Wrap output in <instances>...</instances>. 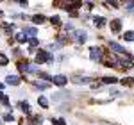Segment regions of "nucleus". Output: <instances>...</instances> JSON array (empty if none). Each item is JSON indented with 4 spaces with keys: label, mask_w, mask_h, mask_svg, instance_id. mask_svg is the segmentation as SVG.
<instances>
[{
    "label": "nucleus",
    "mask_w": 134,
    "mask_h": 125,
    "mask_svg": "<svg viewBox=\"0 0 134 125\" xmlns=\"http://www.w3.org/2000/svg\"><path fill=\"white\" fill-rule=\"evenodd\" d=\"M52 62L54 61V57H52V54H48V52H43V50H40V52L36 54V62L38 64H41V62Z\"/></svg>",
    "instance_id": "1"
},
{
    "label": "nucleus",
    "mask_w": 134,
    "mask_h": 125,
    "mask_svg": "<svg viewBox=\"0 0 134 125\" xmlns=\"http://www.w3.org/2000/svg\"><path fill=\"white\" fill-rule=\"evenodd\" d=\"M90 57H91L93 61H100L102 59V50L97 48V47H93L91 50H90Z\"/></svg>",
    "instance_id": "2"
},
{
    "label": "nucleus",
    "mask_w": 134,
    "mask_h": 125,
    "mask_svg": "<svg viewBox=\"0 0 134 125\" xmlns=\"http://www.w3.org/2000/svg\"><path fill=\"white\" fill-rule=\"evenodd\" d=\"M109 48H111V50H113V52H116V54H120V55H124L125 52H127V50H125L124 47H122V45H118V43H109Z\"/></svg>",
    "instance_id": "3"
},
{
    "label": "nucleus",
    "mask_w": 134,
    "mask_h": 125,
    "mask_svg": "<svg viewBox=\"0 0 134 125\" xmlns=\"http://www.w3.org/2000/svg\"><path fill=\"white\" fill-rule=\"evenodd\" d=\"M66 81H68V79H66L64 75H54V79H52V82L55 84V86H64Z\"/></svg>",
    "instance_id": "4"
},
{
    "label": "nucleus",
    "mask_w": 134,
    "mask_h": 125,
    "mask_svg": "<svg viewBox=\"0 0 134 125\" xmlns=\"http://www.w3.org/2000/svg\"><path fill=\"white\" fill-rule=\"evenodd\" d=\"M5 82L9 84H13V86H18V84H20V77H16V75H9V77H7V79H5Z\"/></svg>",
    "instance_id": "5"
},
{
    "label": "nucleus",
    "mask_w": 134,
    "mask_h": 125,
    "mask_svg": "<svg viewBox=\"0 0 134 125\" xmlns=\"http://www.w3.org/2000/svg\"><path fill=\"white\" fill-rule=\"evenodd\" d=\"M111 31L113 32H120L122 31V21L120 20H113L111 21Z\"/></svg>",
    "instance_id": "6"
},
{
    "label": "nucleus",
    "mask_w": 134,
    "mask_h": 125,
    "mask_svg": "<svg viewBox=\"0 0 134 125\" xmlns=\"http://www.w3.org/2000/svg\"><path fill=\"white\" fill-rule=\"evenodd\" d=\"M93 23H95L97 27H104V25H105V18H102V16H95V18H93Z\"/></svg>",
    "instance_id": "7"
},
{
    "label": "nucleus",
    "mask_w": 134,
    "mask_h": 125,
    "mask_svg": "<svg viewBox=\"0 0 134 125\" xmlns=\"http://www.w3.org/2000/svg\"><path fill=\"white\" fill-rule=\"evenodd\" d=\"M23 34H25V36H32V38H34V36L38 34V31H36L34 27H27V29L23 31Z\"/></svg>",
    "instance_id": "8"
},
{
    "label": "nucleus",
    "mask_w": 134,
    "mask_h": 125,
    "mask_svg": "<svg viewBox=\"0 0 134 125\" xmlns=\"http://www.w3.org/2000/svg\"><path fill=\"white\" fill-rule=\"evenodd\" d=\"M75 36H77V39H79V41H86V32H84V31H77V32H75Z\"/></svg>",
    "instance_id": "9"
},
{
    "label": "nucleus",
    "mask_w": 134,
    "mask_h": 125,
    "mask_svg": "<svg viewBox=\"0 0 134 125\" xmlns=\"http://www.w3.org/2000/svg\"><path fill=\"white\" fill-rule=\"evenodd\" d=\"M20 107H21V111H23L25 115H29V113H31V105L27 104V102H21V104H20Z\"/></svg>",
    "instance_id": "10"
},
{
    "label": "nucleus",
    "mask_w": 134,
    "mask_h": 125,
    "mask_svg": "<svg viewBox=\"0 0 134 125\" xmlns=\"http://www.w3.org/2000/svg\"><path fill=\"white\" fill-rule=\"evenodd\" d=\"M32 21H34V23H43V21H45V16H41V14H34V16H32Z\"/></svg>",
    "instance_id": "11"
},
{
    "label": "nucleus",
    "mask_w": 134,
    "mask_h": 125,
    "mask_svg": "<svg viewBox=\"0 0 134 125\" xmlns=\"http://www.w3.org/2000/svg\"><path fill=\"white\" fill-rule=\"evenodd\" d=\"M38 104L41 105V107H45V109H47V107H48V100H47L45 96H40V98H38Z\"/></svg>",
    "instance_id": "12"
},
{
    "label": "nucleus",
    "mask_w": 134,
    "mask_h": 125,
    "mask_svg": "<svg viewBox=\"0 0 134 125\" xmlns=\"http://www.w3.org/2000/svg\"><path fill=\"white\" fill-rule=\"evenodd\" d=\"M124 38L127 39V41H134V32H132V31L125 32V34H124Z\"/></svg>",
    "instance_id": "13"
},
{
    "label": "nucleus",
    "mask_w": 134,
    "mask_h": 125,
    "mask_svg": "<svg viewBox=\"0 0 134 125\" xmlns=\"http://www.w3.org/2000/svg\"><path fill=\"white\" fill-rule=\"evenodd\" d=\"M9 62V59H7V55H4V54H0V66H5Z\"/></svg>",
    "instance_id": "14"
},
{
    "label": "nucleus",
    "mask_w": 134,
    "mask_h": 125,
    "mask_svg": "<svg viewBox=\"0 0 134 125\" xmlns=\"http://www.w3.org/2000/svg\"><path fill=\"white\" fill-rule=\"evenodd\" d=\"M16 39H18V41H20V43H23V41H27L29 38H27V36H25L23 32H20V34H16Z\"/></svg>",
    "instance_id": "15"
},
{
    "label": "nucleus",
    "mask_w": 134,
    "mask_h": 125,
    "mask_svg": "<svg viewBox=\"0 0 134 125\" xmlns=\"http://www.w3.org/2000/svg\"><path fill=\"white\" fill-rule=\"evenodd\" d=\"M102 81L105 84H114V82H116V77H104Z\"/></svg>",
    "instance_id": "16"
},
{
    "label": "nucleus",
    "mask_w": 134,
    "mask_h": 125,
    "mask_svg": "<svg viewBox=\"0 0 134 125\" xmlns=\"http://www.w3.org/2000/svg\"><path fill=\"white\" fill-rule=\"evenodd\" d=\"M52 123H54V125H64L66 122H64L63 118H59V120H52Z\"/></svg>",
    "instance_id": "17"
},
{
    "label": "nucleus",
    "mask_w": 134,
    "mask_h": 125,
    "mask_svg": "<svg viewBox=\"0 0 134 125\" xmlns=\"http://www.w3.org/2000/svg\"><path fill=\"white\" fill-rule=\"evenodd\" d=\"M50 21L54 23V25H59V21H61V20H59V16H52V18H50Z\"/></svg>",
    "instance_id": "18"
},
{
    "label": "nucleus",
    "mask_w": 134,
    "mask_h": 125,
    "mask_svg": "<svg viewBox=\"0 0 134 125\" xmlns=\"http://www.w3.org/2000/svg\"><path fill=\"white\" fill-rule=\"evenodd\" d=\"M122 84H127V86H131V84H132V79H131V77H127V79H124V81H122Z\"/></svg>",
    "instance_id": "19"
},
{
    "label": "nucleus",
    "mask_w": 134,
    "mask_h": 125,
    "mask_svg": "<svg viewBox=\"0 0 134 125\" xmlns=\"http://www.w3.org/2000/svg\"><path fill=\"white\" fill-rule=\"evenodd\" d=\"M36 86H38V88H40V89H47V88H48V86H47V84H43V82H36Z\"/></svg>",
    "instance_id": "20"
},
{
    "label": "nucleus",
    "mask_w": 134,
    "mask_h": 125,
    "mask_svg": "<svg viewBox=\"0 0 134 125\" xmlns=\"http://www.w3.org/2000/svg\"><path fill=\"white\" fill-rule=\"evenodd\" d=\"M4 120H5V122H13V115H11V113H7V115L4 116Z\"/></svg>",
    "instance_id": "21"
},
{
    "label": "nucleus",
    "mask_w": 134,
    "mask_h": 125,
    "mask_svg": "<svg viewBox=\"0 0 134 125\" xmlns=\"http://www.w3.org/2000/svg\"><path fill=\"white\" fill-rule=\"evenodd\" d=\"M0 100H2V102H4V104H5V105L9 104V98H7V96H5V95H4V96H2V98H0Z\"/></svg>",
    "instance_id": "22"
},
{
    "label": "nucleus",
    "mask_w": 134,
    "mask_h": 125,
    "mask_svg": "<svg viewBox=\"0 0 134 125\" xmlns=\"http://www.w3.org/2000/svg\"><path fill=\"white\" fill-rule=\"evenodd\" d=\"M107 4H111L113 7H116V5H118V2H116V0H107Z\"/></svg>",
    "instance_id": "23"
},
{
    "label": "nucleus",
    "mask_w": 134,
    "mask_h": 125,
    "mask_svg": "<svg viewBox=\"0 0 134 125\" xmlns=\"http://www.w3.org/2000/svg\"><path fill=\"white\" fill-rule=\"evenodd\" d=\"M2 88H4V84H2V82H0V89H2Z\"/></svg>",
    "instance_id": "24"
},
{
    "label": "nucleus",
    "mask_w": 134,
    "mask_h": 125,
    "mask_svg": "<svg viewBox=\"0 0 134 125\" xmlns=\"http://www.w3.org/2000/svg\"><path fill=\"white\" fill-rule=\"evenodd\" d=\"M0 125H2V122H0Z\"/></svg>",
    "instance_id": "25"
}]
</instances>
